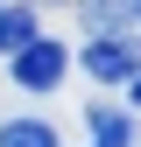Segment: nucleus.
I'll return each instance as SVG.
<instances>
[{
  "label": "nucleus",
  "mask_w": 141,
  "mask_h": 147,
  "mask_svg": "<svg viewBox=\"0 0 141 147\" xmlns=\"http://www.w3.org/2000/svg\"><path fill=\"white\" fill-rule=\"evenodd\" d=\"M0 147H57V126L49 119H7L0 126Z\"/></svg>",
  "instance_id": "nucleus-4"
},
{
  "label": "nucleus",
  "mask_w": 141,
  "mask_h": 147,
  "mask_svg": "<svg viewBox=\"0 0 141 147\" xmlns=\"http://www.w3.org/2000/svg\"><path fill=\"white\" fill-rule=\"evenodd\" d=\"M134 21H141V0H134Z\"/></svg>",
  "instance_id": "nucleus-7"
},
{
  "label": "nucleus",
  "mask_w": 141,
  "mask_h": 147,
  "mask_svg": "<svg viewBox=\"0 0 141 147\" xmlns=\"http://www.w3.org/2000/svg\"><path fill=\"white\" fill-rule=\"evenodd\" d=\"M70 70V42H49V35H28L21 49H14V84L21 91H49Z\"/></svg>",
  "instance_id": "nucleus-2"
},
{
  "label": "nucleus",
  "mask_w": 141,
  "mask_h": 147,
  "mask_svg": "<svg viewBox=\"0 0 141 147\" xmlns=\"http://www.w3.org/2000/svg\"><path fill=\"white\" fill-rule=\"evenodd\" d=\"M127 98H134V112H141V70H134V77H127Z\"/></svg>",
  "instance_id": "nucleus-6"
},
{
  "label": "nucleus",
  "mask_w": 141,
  "mask_h": 147,
  "mask_svg": "<svg viewBox=\"0 0 141 147\" xmlns=\"http://www.w3.org/2000/svg\"><path fill=\"white\" fill-rule=\"evenodd\" d=\"M85 126H92V147H134V119L113 112V105H92Z\"/></svg>",
  "instance_id": "nucleus-3"
},
{
  "label": "nucleus",
  "mask_w": 141,
  "mask_h": 147,
  "mask_svg": "<svg viewBox=\"0 0 141 147\" xmlns=\"http://www.w3.org/2000/svg\"><path fill=\"white\" fill-rule=\"evenodd\" d=\"M28 35H35V7H21V0H14V7H0V49H7V56L28 42Z\"/></svg>",
  "instance_id": "nucleus-5"
},
{
  "label": "nucleus",
  "mask_w": 141,
  "mask_h": 147,
  "mask_svg": "<svg viewBox=\"0 0 141 147\" xmlns=\"http://www.w3.org/2000/svg\"><path fill=\"white\" fill-rule=\"evenodd\" d=\"M78 63L92 70L99 84H127L134 70H141V42H134V28H120V35H92V42L78 49Z\"/></svg>",
  "instance_id": "nucleus-1"
}]
</instances>
